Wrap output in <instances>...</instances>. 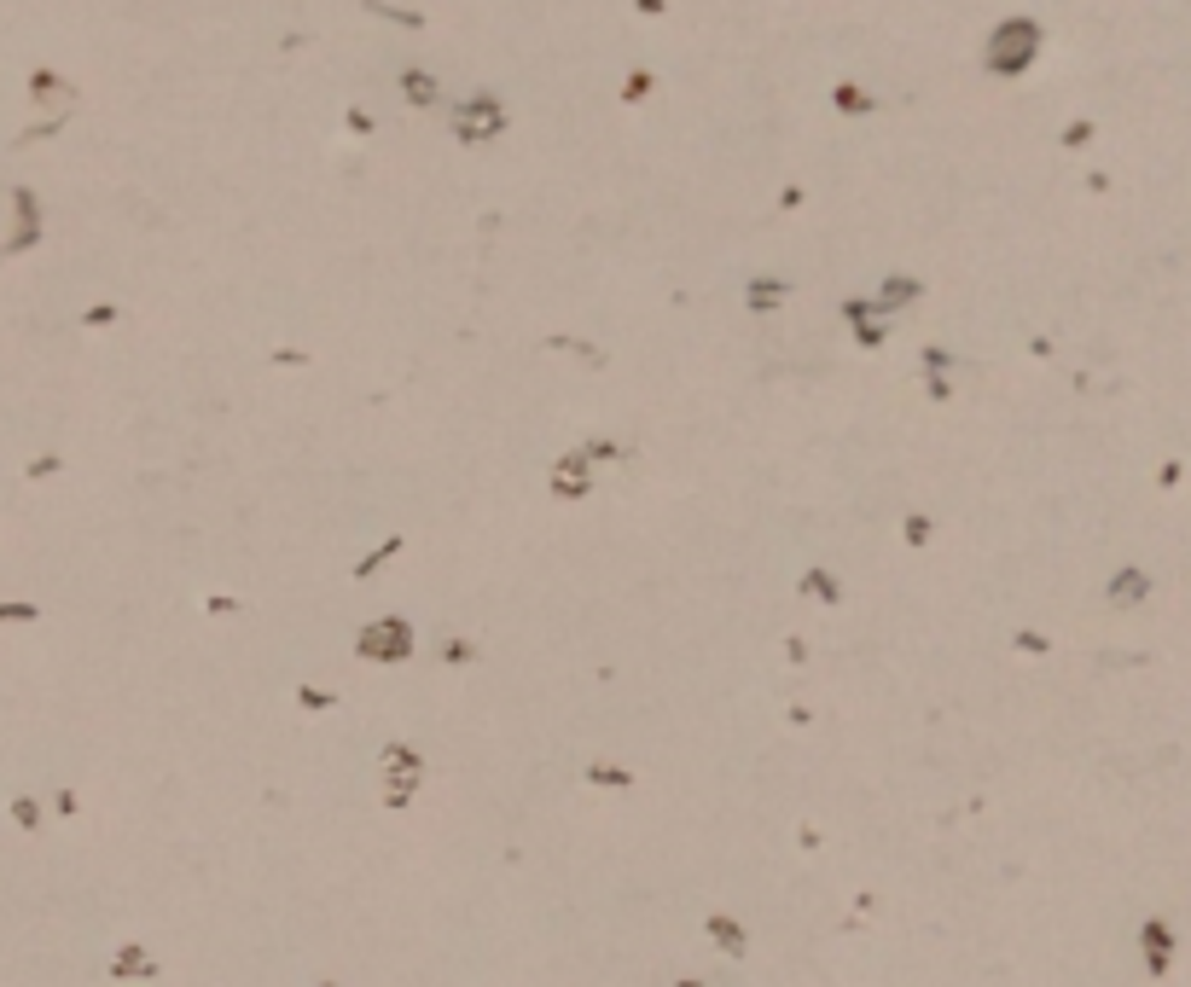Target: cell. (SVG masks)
<instances>
[{
    "mask_svg": "<svg viewBox=\"0 0 1191 987\" xmlns=\"http://www.w3.org/2000/svg\"><path fill=\"white\" fill-rule=\"evenodd\" d=\"M1035 53H1040V30L1029 18H1011V23H1000L994 41H988V70L994 76H1017V70H1029Z\"/></svg>",
    "mask_w": 1191,
    "mask_h": 987,
    "instance_id": "1",
    "label": "cell"
},
{
    "mask_svg": "<svg viewBox=\"0 0 1191 987\" xmlns=\"http://www.w3.org/2000/svg\"><path fill=\"white\" fill-rule=\"evenodd\" d=\"M355 651H361L366 662H407L413 657V622H401V616H378V622L361 627Z\"/></svg>",
    "mask_w": 1191,
    "mask_h": 987,
    "instance_id": "2",
    "label": "cell"
},
{
    "mask_svg": "<svg viewBox=\"0 0 1191 987\" xmlns=\"http://www.w3.org/2000/svg\"><path fill=\"white\" fill-rule=\"evenodd\" d=\"M500 128H506V105L488 99V93H477L471 105L453 110V134H460V140H495Z\"/></svg>",
    "mask_w": 1191,
    "mask_h": 987,
    "instance_id": "3",
    "label": "cell"
},
{
    "mask_svg": "<svg viewBox=\"0 0 1191 987\" xmlns=\"http://www.w3.org/2000/svg\"><path fill=\"white\" fill-rule=\"evenodd\" d=\"M384 773H390V784H384V801H390V808H407V796H413V784H419L425 761L413 756L407 744H390V749H384Z\"/></svg>",
    "mask_w": 1191,
    "mask_h": 987,
    "instance_id": "4",
    "label": "cell"
},
{
    "mask_svg": "<svg viewBox=\"0 0 1191 987\" xmlns=\"http://www.w3.org/2000/svg\"><path fill=\"white\" fill-rule=\"evenodd\" d=\"M587 465H593V459H587L582 448H575V453H564V459L552 465V494H558V500H582V494L593 488V476H587Z\"/></svg>",
    "mask_w": 1191,
    "mask_h": 987,
    "instance_id": "5",
    "label": "cell"
},
{
    "mask_svg": "<svg viewBox=\"0 0 1191 987\" xmlns=\"http://www.w3.org/2000/svg\"><path fill=\"white\" fill-rule=\"evenodd\" d=\"M1139 941H1145V965H1151V976H1169V953H1174V930L1169 923H1157L1151 918L1145 930H1139Z\"/></svg>",
    "mask_w": 1191,
    "mask_h": 987,
    "instance_id": "6",
    "label": "cell"
},
{
    "mask_svg": "<svg viewBox=\"0 0 1191 987\" xmlns=\"http://www.w3.org/2000/svg\"><path fill=\"white\" fill-rule=\"evenodd\" d=\"M784 296H791V285H784V279L761 274V279H750V291H744V302H750L756 314H773V308H784Z\"/></svg>",
    "mask_w": 1191,
    "mask_h": 987,
    "instance_id": "7",
    "label": "cell"
},
{
    "mask_svg": "<svg viewBox=\"0 0 1191 987\" xmlns=\"http://www.w3.org/2000/svg\"><path fill=\"white\" fill-rule=\"evenodd\" d=\"M918 291H924V285H918V279L895 274V279H883V285H878V296H871V302H878V314H889V308H906V302H918Z\"/></svg>",
    "mask_w": 1191,
    "mask_h": 987,
    "instance_id": "8",
    "label": "cell"
},
{
    "mask_svg": "<svg viewBox=\"0 0 1191 987\" xmlns=\"http://www.w3.org/2000/svg\"><path fill=\"white\" fill-rule=\"evenodd\" d=\"M1145 592H1151V575H1145V570H1122V575L1110 581V604H1139Z\"/></svg>",
    "mask_w": 1191,
    "mask_h": 987,
    "instance_id": "9",
    "label": "cell"
},
{
    "mask_svg": "<svg viewBox=\"0 0 1191 987\" xmlns=\"http://www.w3.org/2000/svg\"><path fill=\"white\" fill-rule=\"evenodd\" d=\"M704 930H709V941H715L721 953H732V958L744 953V930H739V923H732V918H721V912H715V918L704 923Z\"/></svg>",
    "mask_w": 1191,
    "mask_h": 987,
    "instance_id": "10",
    "label": "cell"
},
{
    "mask_svg": "<svg viewBox=\"0 0 1191 987\" xmlns=\"http://www.w3.org/2000/svg\"><path fill=\"white\" fill-rule=\"evenodd\" d=\"M802 592H808V598H826V604H837V598H843L837 575H826V570H808V575H802Z\"/></svg>",
    "mask_w": 1191,
    "mask_h": 987,
    "instance_id": "11",
    "label": "cell"
},
{
    "mask_svg": "<svg viewBox=\"0 0 1191 987\" xmlns=\"http://www.w3.org/2000/svg\"><path fill=\"white\" fill-rule=\"evenodd\" d=\"M401 93H407L413 105H436V82L425 76V70H407V76H401Z\"/></svg>",
    "mask_w": 1191,
    "mask_h": 987,
    "instance_id": "12",
    "label": "cell"
},
{
    "mask_svg": "<svg viewBox=\"0 0 1191 987\" xmlns=\"http://www.w3.org/2000/svg\"><path fill=\"white\" fill-rule=\"evenodd\" d=\"M401 546H407V535H390V540H384V546H378V552H372V558H361V563H355V575H361V581H366V575H372V570H378V563H384V558H396V552H401Z\"/></svg>",
    "mask_w": 1191,
    "mask_h": 987,
    "instance_id": "13",
    "label": "cell"
},
{
    "mask_svg": "<svg viewBox=\"0 0 1191 987\" xmlns=\"http://www.w3.org/2000/svg\"><path fill=\"white\" fill-rule=\"evenodd\" d=\"M587 779H593V784H617V790H628V784H634V773H628V767H587Z\"/></svg>",
    "mask_w": 1191,
    "mask_h": 987,
    "instance_id": "14",
    "label": "cell"
},
{
    "mask_svg": "<svg viewBox=\"0 0 1191 987\" xmlns=\"http://www.w3.org/2000/svg\"><path fill=\"white\" fill-rule=\"evenodd\" d=\"M582 453H587V459H593V465H605V459H617V453H628V448H617V441H599V436H587V441H582Z\"/></svg>",
    "mask_w": 1191,
    "mask_h": 987,
    "instance_id": "15",
    "label": "cell"
},
{
    "mask_svg": "<svg viewBox=\"0 0 1191 987\" xmlns=\"http://www.w3.org/2000/svg\"><path fill=\"white\" fill-rule=\"evenodd\" d=\"M901 535H906V546H924V540H930V517H918V511H913Z\"/></svg>",
    "mask_w": 1191,
    "mask_h": 987,
    "instance_id": "16",
    "label": "cell"
},
{
    "mask_svg": "<svg viewBox=\"0 0 1191 987\" xmlns=\"http://www.w3.org/2000/svg\"><path fill=\"white\" fill-rule=\"evenodd\" d=\"M837 105H843V110H849V117H861V110H871L861 88H837Z\"/></svg>",
    "mask_w": 1191,
    "mask_h": 987,
    "instance_id": "17",
    "label": "cell"
},
{
    "mask_svg": "<svg viewBox=\"0 0 1191 987\" xmlns=\"http://www.w3.org/2000/svg\"><path fill=\"white\" fill-rule=\"evenodd\" d=\"M128 970H152V958H145L140 947H128V953L117 958V976H128Z\"/></svg>",
    "mask_w": 1191,
    "mask_h": 987,
    "instance_id": "18",
    "label": "cell"
},
{
    "mask_svg": "<svg viewBox=\"0 0 1191 987\" xmlns=\"http://www.w3.org/2000/svg\"><path fill=\"white\" fill-rule=\"evenodd\" d=\"M297 703H302V709H331V691H314V686H297Z\"/></svg>",
    "mask_w": 1191,
    "mask_h": 987,
    "instance_id": "19",
    "label": "cell"
},
{
    "mask_svg": "<svg viewBox=\"0 0 1191 987\" xmlns=\"http://www.w3.org/2000/svg\"><path fill=\"white\" fill-rule=\"evenodd\" d=\"M1017 651H1029V657H1040V651H1047V633H1035V627H1023V633H1017Z\"/></svg>",
    "mask_w": 1191,
    "mask_h": 987,
    "instance_id": "20",
    "label": "cell"
},
{
    "mask_svg": "<svg viewBox=\"0 0 1191 987\" xmlns=\"http://www.w3.org/2000/svg\"><path fill=\"white\" fill-rule=\"evenodd\" d=\"M442 662H453V668L471 662V645H465V639H448V645H442Z\"/></svg>",
    "mask_w": 1191,
    "mask_h": 987,
    "instance_id": "21",
    "label": "cell"
},
{
    "mask_svg": "<svg viewBox=\"0 0 1191 987\" xmlns=\"http://www.w3.org/2000/svg\"><path fill=\"white\" fill-rule=\"evenodd\" d=\"M640 93H651V76H645V70H634L628 88H622V99H640Z\"/></svg>",
    "mask_w": 1191,
    "mask_h": 987,
    "instance_id": "22",
    "label": "cell"
},
{
    "mask_svg": "<svg viewBox=\"0 0 1191 987\" xmlns=\"http://www.w3.org/2000/svg\"><path fill=\"white\" fill-rule=\"evenodd\" d=\"M924 366H930V372H948L953 354H948V349H924Z\"/></svg>",
    "mask_w": 1191,
    "mask_h": 987,
    "instance_id": "23",
    "label": "cell"
},
{
    "mask_svg": "<svg viewBox=\"0 0 1191 987\" xmlns=\"http://www.w3.org/2000/svg\"><path fill=\"white\" fill-rule=\"evenodd\" d=\"M948 395H953V384H948V378L936 372V378H930V401H948Z\"/></svg>",
    "mask_w": 1191,
    "mask_h": 987,
    "instance_id": "24",
    "label": "cell"
},
{
    "mask_svg": "<svg viewBox=\"0 0 1191 987\" xmlns=\"http://www.w3.org/2000/svg\"><path fill=\"white\" fill-rule=\"evenodd\" d=\"M680 987H704V982H680Z\"/></svg>",
    "mask_w": 1191,
    "mask_h": 987,
    "instance_id": "25",
    "label": "cell"
},
{
    "mask_svg": "<svg viewBox=\"0 0 1191 987\" xmlns=\"http://www.w3.org/2000/svg\"><path fill=\"white\" fill-rule=\"evenodd\" d=\"M326 987H331V982H326Z\"/></svg>",
    "mask_w": 1191,
    "mask_h": 987,
    "instance_id": "26",
    "label": "cell"
}]
</instances>
